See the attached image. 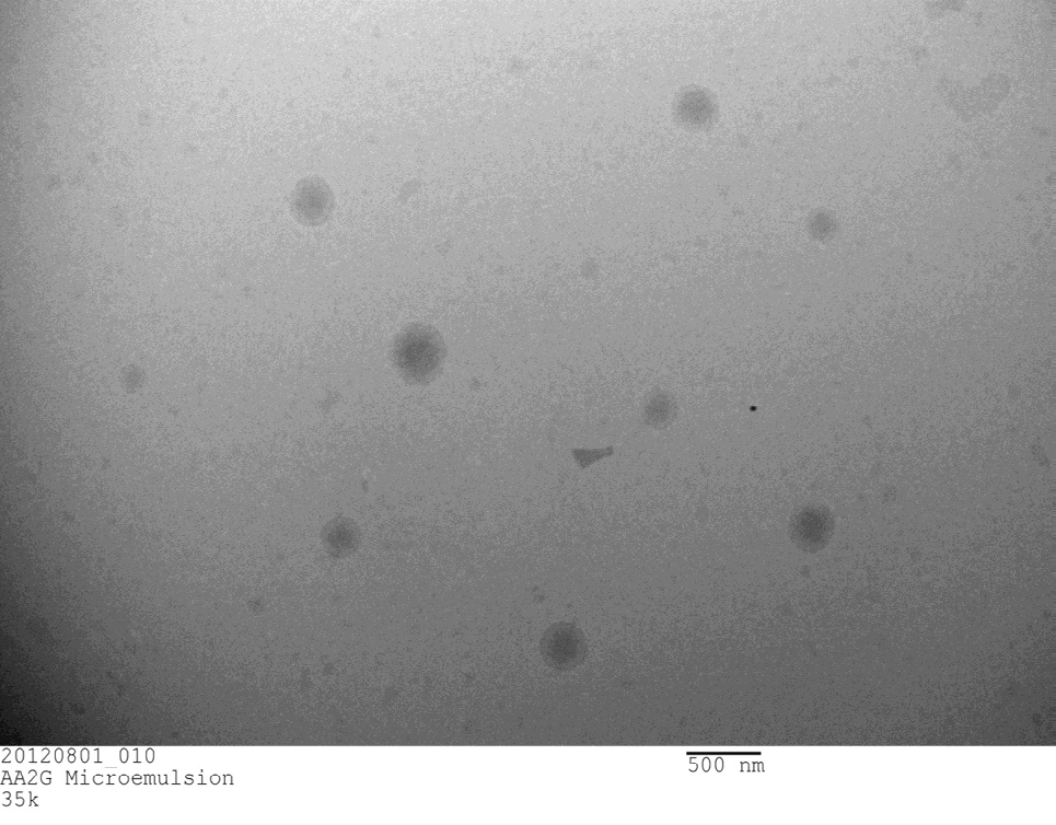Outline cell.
<instances>
[{
  "label": "cell",
  "mask_w": 1056,
  "mask_h": 825,
  "mask_svg": "<svg viewBox=\"0 0 1056 825\" xmlns=\"http://www.w3.org/2000/svg\"><path fill=\"white\" fill-rule=\"evenodd\" d=\"M445 346L431 326L413 324L403 328L393 346V358L401 374L413 383L431 381L441 370Z\"/></svg>",
  "instance_id": "cell-1"
},
{
  "label": "cell",
  "mask_w": 1056,
  "mask_h": 825,
  "mask_svg": "<svg viewBox=\"0 0 1056 825\" xmlns=\"http://www.w3.org/2000/svg\"><path fill=\"white\" fill-rule=\"evenodd\" d=\"M334 206V193L329 184L321 176H305L292 189L291 213L299 223L304 225L324 223L333 213Z\"/></svg>",
  "instance_id": "cell-2"
}]
</instances>
